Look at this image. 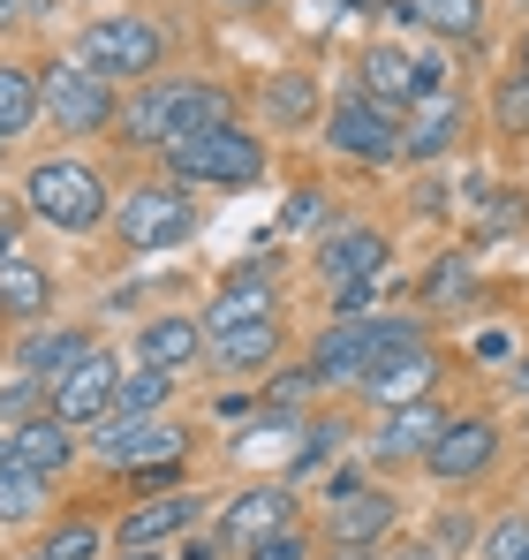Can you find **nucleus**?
Wrapping results in <instances>:
<instances>
[{
  "label": "nucleus",
  "mask_w": 529,
  "mask_h": 560,
  "mask_svg": "<svg viewBox=\"0 0 529 560\" xmlns=\"http://www.w3.org/2000/svg\"><path fill=\"white\" fill-rule=\"evenodd\" d=\"M310 212H318V189H295V205H287V228H303Z\"/></svg>",
  "instance_id": "38"
},
{
  "label": "nucleus",
  "mask_w": 529,
  "mask_h": 560,
  "mask_svg": "<svg viewBox=\"0 0 529 560\" xmlns=\"http://www.w3.org/2000/svg\"><path fill=\"white\" fill-rule=\"evenodd\" d=\"M515 560H529V546H522V553H515Z\"/></svg>",
  "instance_id": "48"
},
{
  "label": "nucleus",
  "mask_w": 529,
  "mask_h": 560,
  "mask_svg": "<svg viewBox=\"0 0 529 560\" xmlns=\"http://www.w3.org/2000/svg\"><path fill=\"white\" fill-rule=\"evenodd\" d=\"M114 235L137 250V258H152V250H181L189 235H197V205H189V189L181 183H137L114 197Z\"/></svg>",
  "instance_id": "6"
},
{
  "label": "nucleus",
  "mask_w": 529,
  "mask_h": 560,
  "mask_svg": "<svg viewBox=\"0 0 529 560\" xmlns=\"http://www.w3.org/2000/svg\"><path fill=\"white\" fill-rule=\"evenodd\" d=\"M0 417H8V424H23V417H46V378H8V386H0Z\"/></svg>",
  "instance_id": "33"
},
{
  "label": "nucleus",
  "mask_w": 529,
  "mask_h": 560,
  "mask_svg": "<svg viewBox=\"0 0 529 560\" xmlns=\"http://www.w3.org/2000/svg\"><path fill=\"white\" fill-rule=\"evenodd\" d=\"M98 463H114V469H160V463H175L181 447H189V432H181L175 417H106V424H91V440H84Z\"/></svg>",
  "instance_id": "8"
},
{
  "label": "nucleus",
  "mask_w": 529,
  "mask_h": 560,
  "mask_svg": "<svg viewBox=\"0 0 529 560\" xmlns=\"http://www.w3.org/2000/svg\"><path fill=\"white\" fill-rule=\"evenodd\" d=\"M23 560H46V553H23Z\"/></svg>",
  "instance_id": "47"
},
{
  "label": "nucleus",
  "mask_w": 529,
  "mask_h": 560,
  "mask_svg": "<svg viewBox=\"0 0 529 560\" xmlns=\"http://www.w3.org/2000/svg\"><path fill=\"white\" fill-rule=\"evenodd\" d=\"M492 121H499V137H529V77H499L492 84Z\"/></svg>",
  "instance_id": "31"
},
{
  "label": "nucleus",
  "mask_w": 529,
  "mask_h": 560,
  "mask_svg": "<svg viewBox=\"0 0 529 560\" xmlns=\"http://www.w3.org/2000/svg\"><path fill=\"white\" fill-rule=\"evenodd\" d=\"M77 61H84L91 77H106V84H129V77L152 84L160 61H167V31L152 15H98L77 38Z\"/></svg>",
  "instance_id": "5"
},
{
  "label": "nucleus",
  "mask_w": 529,
  "mask_h": 560,
  "mask_svg": "<svg viewBox=\"0 0 529 560\" xmlns=\"http://www.w3.org/2000/svg\"><path fill=\"white\" fill-rule=\"evenodd\" d=\"M515 386H522V394H529V357H522V364H515Z\"/></svg>",
  "instance_id": "44"
},
{
  "label": "nucleus",
  "mask_w": 529,
  "mask_h": 560,
  "mask_svg": "<svg viewBox=\"0 0 529 560\" xmlns=\"http://www.w3.org/2000/svg\"><path fill=\"white\" fill-rule=\"evenodd\" d=\"M409 8H416V23H424V31L461 38V46L484 31V0H409Z\"/></svg>",
  "instance_id": "30"
},
{
  "label": "nucleus",
  "mask_w": 529,
  "mask_h": 560,
  "mask_svg": "<svg viewBox=\"0 0 529 560\" xmlns=\"http://www.w3.org/2000/svg\"><path fill=\"white\" fill-rule=\"evenodd\" d=\"M432 378H439V357H432V341H416V349H393V357H378L371 372H363V401L386 417V409H409V401H432Z\"/></svg>",
  "instance_id": "11"
},
{
  "label": "nucleus",
  "mask_w": 529,
  "mask_h": 560,
  "mask_svg": "<svg viewBox=\"0 0 529 560\" xmlns=\"http://www.w3.org/2000/svg\"><path fill=\"white\" fill-rule=\"evenodd\" d=\"M386 235L378 228H333L326 243H318V273H326V288H355V280H378L386 273Z\"/></svg>",
  "instance_id": "17"
},
{
  "label": "nucleus",
  "mask_w": 529,
  "mask_h": 560,
  "mask_svg": "<svg viewBox=\"0 0 529 560\" xmlns=\"http://www.w3.org/2000/svg\"><path fill=\"white\" fill-rule=\"evenodd\" d=\"M424 341V326L416 318H401V311H378V318H333L326 334H318V349H310V386H363V372L378 364V357H393V349H416Z\"/></svg>",
  "instance_id": "3"
},
{
  "label": "nucleus",
  "mask_w": 529,
  "mask_h": 560,
  "mask_svg": "<svg viewBox=\"0 0 529 560\" xmlns=\"http://www.w3.org/2000/svg\"><path fill=\"white\" fill-rule=\"evenodd\" d=\"M8 463H15V455H8V424H0V469H8Z\"/></svg>",
  "instance_id": "45"
},
{
  "label": "nucleus",
  "mask_w": 529,
  "mask_h": 560,
  "mask_svg": "<svg viewBox=\"0 0 529 560\" xmlns=\"http://www.w3.org/2000/svg\"><path fill=\"white\" fill-rule=\"evenodd\" d=\"M326 144L341 160H363V167H393L401 160V114L355 92L341 106H326Z\"/></svg>",
  "instance_id": "9"
},
{
  "label": "nucleus",
  "mask_w": 529,
  "mask_h": 560,
  "mask_svg": "<svg viewBox=\"0 0 529 560\" xmlns=\"http://www.w3.org/2000/svg\"><path fill=\"white\" fill-rule=\"evenodd\" d=\"M38 553H46V560H98V553H106V530L77 515V523H61V530H54Z\"/></svg>",
  "instance_id": "32"
},
{
  "label": "nucleus",
  "mask_w": 529,
  "mask_h": 560,
  "mask_svg": "<svg viewBox=\"0 0 529 560\" xmlns=\"http://www.w3.org/2000/svg\"><path fill=\"white\" fill-rule=\"evenodd\" d=\"M46 303H54V280L38 273V258L0 250V318H46Z\"/></svg>",
  "instance_id": "22"
},
{
  "label": "nucleus",
  "mask_w": 529,
  "mask_h": 560,
  "mask_svg": "<svg viewBox=\"0 0 529 560\" xmlns=\"http://www.w3.org/2000/svg\"><path fill=\"white\" fill-rule=\"evenodd\" d=\"M492 463H499V424L492 417H446V432L432 440V455H424V469L446 477V485H469V477H484Z\"/></svg>",
  "instance_id": "12"
},
{
  "label": "nucleus",
  "mask_w": 529,
  "mask_h": 560,
  "mask_svg": "<svg viewBox=\"0 0 529 560\" xmlns=\"http://www.w3.org/2000/svg\"><path fill=\"white\" fill-rule=\"evenodd\" d=\"M23 15H31V0H0V31H15Z\"/></svg>",
  "instance_id": "39"
},
{
  "label": "nucleus",
  "mask_w": 529,
  "mask_h": 560,
  "mask_svg": "<svg viewBox=\"0 0 529 560\" xmlns=\"http://www.w3.org/2000/svg\"><path fill=\"white\" fill-rule=\"evenodd\" d=\"M386 560H446L439 546H401V553H386Z\"/></svg>",
  "instance_id": "41"
},
{
  "label": "nucleus",
  "mask_w": 529,
  "mask_h": 560,
  "mask_svg": "<svg viewBox=\"0 0 529 560\" xmlns=\"http://www.w3.org/2000/svg\"><path fill=\"white\" fill-rule=\"evenodd\" d=\"M515 69H522V77H529V31H522V46H515Z\"/></svg>",
  "instance_id": "42"
},
{
  "label": "nucleus",
  "mask_w": 529,
  "mask_h": 560,
  "mask_svg": "<svg viewBox=\"0 0 529 560\" xmlns=\"http://www.w3.org/2000/svg\"><path fill=\"white\" fill-rule=\"evenodd\" d=\"M401 523V500L378 485H341L326 500V538L333 546H386V530Z\"/></svg>",
  "instance_id": "13"
},
{
  "label": "nucleus",
  "mask_w": 529,
  "mask_h": 560,
  "mask_svg": "<svg viewBox=\"0 0 529 560\" xmlns=\"http://www.w3.org/2000/svg\"><path fill=\"white\" fill-rule=\"evenodd\" d=\"M197 357H204V318L167 311V318H144V326H137V364H152V372H189Z\"/></svg>",
  "instance_id": "19"
},
{
  "label": "nucleus",
  "mask_w": 529,
  "mask_h": 560,
  "mask_svg": "<svg viewBox=\"0 0 529 560\" xmlns=\"http://www.w3.org/2000/svg\"><path fill=\"white\" fill-rule=\"evenodd\" d=\"M522 546H529V515H507V523L484 538V560H515Z\"/></svg>",
  "instance_id": "36"
},
{
  "label": "nucleus",
  "mask_w": 529,
  "mask_h": 560,
  "mask_svg": "<svg viewBox=\"0 0 529 560\" xmlns=\"http://www.w3.org/2000/svg\"><path fill=\"white\" fill-rule=\"evenodd\" d=\"M0 152H8V144H0Z\"/></svg>",
  "instance_id": "49"
},
{
  "label": "nucleus",
  "mask_w": 529,
  "mask_h": 560,
  "mask_svg": "<svg viewBox=\"0 0 529 560\" xmlns=\"http://www.w3.org/2000/svg\"><path fill=\"white\" fill-rule=\"evenodd\" d=\"M341 440H349V424H341V417H326V424H310V447L295 455V469H318L326 455H333V447H341Z\"/></svg>",
  "instance_id": "35"
},
{
  "label": "nucleus",
  "mask_w": 529,
  "mask_h": 560,
  "mask_svg": "<svg viewBox=\"0 0 529 560\" xmlns=\"http://www.w3.org/2000/svg\"><path fill=\"white\" fill-rule=\"evenodd\" d=\"M8 455H15V469L61 477V469L77 463V432L61 417H23V424H8Z\"/></svg>",
  "instance_id": "20"
},
{
  "label": "nucleus",
  "mask_w": 529,
  "mask_h": 560,
  "mask_svg": "<svg viewBox=\"0 0 529 560\" xmlns=\"http://www.w3.org/2000/svg\"><path fill=\"white\" fill-rule=\"evenodd\" d=\"M121 560H167V553H160V546H144V553H121Z\"/></svg>",
  "instance_id": "43"
},
{
  "label": "nucleus",
  "mask_w": 529,
  "mask_h": 560,
  "mask_svg": "<svg viewBox=\"0 0 529 560\" xmlns=\"http://www.w3.org/2000/svg\"><path fill=\"white\" fill-rule=\"evenodd\" d=\"M114 386H121V364L106 349H91L84 364H69V372L46 386V417H61L69 432H91V424L114 417Z\"/></svg>",
  "instance_id": "10"
},
{
  "label": "nucleus",
  "mask_w": 529,
  "mask_h": 560,
  "mask_svg": "<svg viewBox=\"0 0 529 560\" xmlns=\"http://www.w3.org/2000/svg\"><path fill=\"white\" fill-rule=\"evenodd\" d=\"M461 129H469L461 98L454 92H424L409 114H401V160H446V152L461 144Z\"/></svg>",
  "instance_id": "15"
},
{
  "label": "nucleus",
  "mask_w": 529,
  "mask_h": 560,
  "mask_svg": "<svg viewBox=\"0 0 529 560\" xmlns=\"http://www.w3.org/2000/svg\"><path fill=\"white\" fill-rule=\"evenodd\" d=\"M38 114H46L61 137H98V129H114V121H121V98H114L106 77H91L84 61L69 54V61L38 69Z\"/></svg>",
  "instance_id": "7"
},
{
  "label": "nucleus",
  "mask_w": 529,
  "mask_h": 560,
  "mask_svg": "<svg viewBox=\"0 0 529 560\" xmlns=\"http://www.w3.org/2000/svg\"><path fill=\"white\" fill-rule=\"evenodd\" d=\"M439 432H446V409H439V401H409V409H386V417H378V432H371L363 447H371V463H424Z\"/></svg>",
  "instance_id": "14"
},
{
  "label": "nucleus",
  "mask_w": 529,
  "mask_h": 560,
  "mask_svg": "<svg viewBox=\"0 0 529 560\" xmlns=\"http://www.w3.org/2000/svg\"><path fill=\"white\" fill-rule=\"evenodd\" d=\"M250 318H280V295H272L258 273L227 280V288L204 303V334H227V326H250Z\"/></svg>",
  "instance_id": "23"
},
{
  "label": "nucleus",
  "mask_w": 529,
  "mask_h": 560,
  "mask_svg": "<svg viewBox=\"0 0 529 560\" xmlns=\"http://www.w3.org/2000/svg\"><path fill=\"white\" fill-rule=\"evenodd\" d=\"M189 530H197V500H189V492H160V500H137V508H121V523H114L121 553L167 546V538H189Z\"/></svg>",
  "instance_id": "16"
},
{
  "label": "nucleus",
  "mask_w": 529,
  "mask_h": 560,
  "mask_svg": "<svg viewBox=\"0 0 529 560\" xmlns=\"http://www.w3.org/2000/svg\"><path fill=\"white\" fill-rule=\"evenodd\" d=\"M31 121H38V69L0 61V144H8V137H23Z\"/></svg>",
  "instance_id": "27"
},
{
  "label": "nucleus",
  "mask_w": 529,
  "mask_h": 560,
  "mask_svg": "<svg viewBox=\"0 0 529 560\" xmlns=\"http://www.w3.org/2000/svg\"><path fill=\"white\" fill-rule=\"evenodd\" d=\"M91 349H98V341H91V334H77V326H61V334H31V341L15 349V372H23V378H46V386H54V378L69 372V364H84Z\"/></svg>",
  "instance_id": "25"
},
{
  "label": "nucleus",
  "mask_w": 529,
  "mask_h": 560,
  "mask_svg": "<svg viewBox=\"0 0 529 560\" xmlns=\"http://www.w3.org/2000/svg\"><path fill=\"white\" fill-rule=\"evenodd\" d=\"M46 500H54V477H38V469H0V523H38L46 515Z\"/></svg>",
  "instance_id": "28"
},
{
  "label": "nucleus",
  "mask_w": 529,
  "mask_h": 560,
  "mask_svg": "<svg viewBox=\"0 0 529 560\" xmlns=\"http://www.w3.org/2000/svg\"><path fill=\"white\" fill-rule=\"evenodd\" d=\"M167 394H175V372L137 364V372H121V386H114V417H160Z\"/></svg>",
  "instance_id": "29"
},
{
  "label": "nucleus",
  "mask_w": 529,
  "mask_h": 560,
  "mask_svg": "<svg viewBox=\"0 0 529 560\" xmlns=\"http://www.w3.org/2000/svg\"><path fill=\"white\" fill-rule=\"evenodd\" d=\"M204 349L227 364V372H264L280 357V318H250V326H227V334H204Z\"/></svg>",
  "instance_id": "24"
},
{
  "label": "nucleus",
  "mask_w": 529,
  "mask_h": 560,
  "mask_svg": "<svg viewBox=\"0 0 529 560\" xmlns=\"http://www.w3.org/2000/svg\"><path fill=\"white\" fill-rule=\"evenodd\" d=\"M175 560H220V538H181Z\"/></svg>",
  "instance_id": "37"
},
{
  "label": "nucleus",
  "mask_w": 529,
  "mask_h": 560,
  "mask_svg": "<svg viewBox=\"0 0 529 560\" xmlns=\"http://www.w3.org/2000/svg\"><path fill=\"white\" fill-rule=\"evenodd\" d=\"M227 8H272V0H227Z\"/></svg>",
  "instance_id": "46"
},
{
  "label": "nucleus",
  "mask_w": 529,
  "mask_h": 560,
  "mask_svg": "<svg viewBox=\"0 0 529 560\" xmlns=\"http://www.w3.org/2000/svg\"><path fill=\"white\" fill-rule=\"evenodd\" d=\"M264 167H272V152H264V137L250 121H212V129L181 137L167 152V175L181 189H250L264 183Z\"/></svg>",
  "instance_id": "2"
},
{
  "label": "nucleus",
  "mask_w": 529,
  "mask_h": 560,
  "mask_svg": "<svg viewBox=\"0 0 529 560\" xmlns=\"http://www.w3.org/2000/svg\"><path fill=\"white\" fill-rule=\"evenodd\" d=\"M363 98H378V106H393V114H409L424 84H416V61L401 54V46H371L363 54Z\"/></svg>",
  "instance_id": "21"
},
{
  "label": "nucleus",
  "mask_w": 529,
  "mask_h": 560,
  "mask_svg": "<svg viewBox=\"0 0 529 560\" xmlns=\"http://www.w3.org/2000/svg\"><path fill=\"white\" fill-rule=\"evenodd\" d=\"M212 121H235V92L227 84H204V77H152L144 92L121 106V144L137 152H175L181 137L212 129Z\"/></svg>",
  "instance_id": "1"
},
{
  "label": "nucleus",
  "mask_w": 529,
  "mask_h": 560,
  "mask_svg": "<svg viewBox=\"0 0 529 560\" xmlns=\"http://www.w3.org/2000/svg\"><path fill=\"white\" fill-rule=\"evenodd\" d=\"M258 106H264V121H280V129H303V121L318 114V77H310V69H280V77H264Z\"/></svg>",
  "instance_id": "26"
},
{
  "label": "nucleus",
  "mask_w": 529,
  "mask_h": 560,
  "mask_svg": "<svg viewBox=\"0 0 529 560\" xmlns=\"http://www.w3.org/2000/svg\"><path fill=\"white\" fill-rule=\"evenodd\" d=\"M23 205H31L46 228H61V235H91V228L114 220V189H106V175L84 167V160H38V167L23 175Z\"/></svg>",
  "instance_id": "4"
},
{
  "label": "nucleus",
  "mask_w": 529,
  "mask_h": 560,
  "mask_svg": "<svg viewBox=\"0 0 529 560\" xmlns=\"http://www.w3.org/2000/svg\"><path fill=\"white\" fill-rule=\"evenodd\" d=\"M243 560H310V530H303V523H287V530L258 538V546H243Z\"/></svg>",
  "instance_id": "34"
},
{
  "label": "nucleus",
  "mask_w": 529,
  "mask_h": 560,
  "mask_svg": "<svg viewBox=\"0 0 529 560\" xmlns=\"http://www.w3.org/2000/svg\"><path fill=\"white\" fill-rule=\"evenodd\" d=\"M295 523V492L287 485H250V492H235L227 500V515H220V538H235V546H258L272 530H287Z\"/></svg>",
  "instance_id": "18"
},
{
  "label": "nucleus",
  "mask_w": 529,
  "mask_h": 560,
  "mask_svg": "<svg viewBox=\"0 0 529 560\" xmlns=\"http://www.w3.org/2000/svg\"><path fill=\"white\" fill-rule=\"evenodd\" d=\"M326 560H386V553H378V546H333Z\"/></svg>",
  "instance_id": "40"
}]
</instances>
